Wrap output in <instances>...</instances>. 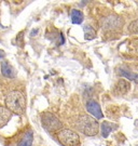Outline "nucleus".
Listing matches in <instances>:
<instances>
[{"mask_svg": "<svg viewBox=\"0 0 138 146\" xmlns=\"http://www.w3.org/2000/svg\"><path fill=\"white\" fill-rule=\"evenodd\" d=\"M78 129L81 131L83 134L88 136L96 135L99 130V123L95 118L88 115H82L78 119Z\"/></svg>", "mask_w": 138, "mask_h": 146, "instance_id": "f03ea898", "label": "nucleus"}, {"mask_svg": "<svg viewBox=\"0 0 138 146\" xmlns=\"http://www.w3.org/2000/svg\"><path fill=\"white\" fill-rule=\"evenodd\" d=\"M120 75L123 76V77H125V78L128 79V80H134V81L138 82V74L128 73V72H126V70L121 69V70H120Z\"/></svg>", "mask_w": 138, "mask_h": 146, "instance_id": "ddd939ff", "label": "nucleus"}, {"mask_svg": "<svg viewBox=\"0 0 138 146\" xmlns=\"http://www.w3.org/2000/svg\"><path fill=\"white\" fill-rule=\"evenodd\" d=\"M86 110L91 115L95 118V119H102L104 115L102 111L100 110V106L98 105V103L94 100H90L86 104Z\"/></svg>", "mask_w": 138, "mask_h": 146, "instance_id": "423d86ee", "label": "nucleus"}, {"mask_svg": "<svg viewBox=\"0 0 138 146\" xmlns=\"http://www.w3.org/2000/svg\"><path fill=\"white\" fill-rule=\"evenodd\" d=\"M102 135L104 137H107L112 131H114L117 128H118V125H116V123H112V122H108V121H104L102 123Z\"/></svg>", "mask_w": 138, "mask_h": 146, "instance_id": "9d476101", "label": "nucleus"}, {"mask_svg": "<svg viewBox=\"0 0 138 146\" xmlns=\"http://www.w3.org/2000/svg\"><path fill=\"white\" fill-rule=\"evenodd\" d=\"M5 56V51H2V50H0V60H2V58Z\"/></svg>", "mask_w": 138, "mask_h": 146, "instance_id": "dca6fc26", "label": "nucleus"}, {"mask_svg": "<svg viewBox=\"0 0 138 146\" xmlns=\"http://www.w3.org/2000/svg\"><path fill=\"white\" fill-rule=\"evenodd\" d=\"M123 25V20L117 15H110L107 19H105L104 25H102V31L108 33V31H119Z\"/></svg>", "mask_w": 138, "mask_h": 146, "instance_id": "39448f33", "label": "nucleus"}, {"mask_svg": "<svg viewBox=\"0 0 138 146\" xmlns=\"http://www.w3.org/2000/svg\"><path fill=\"white\" fill-rule=\"evenodd\" d=\"M1 73L5 77L8 78H14L15 77V70L8 62L1 63Z\"/></svg>", "mask_w": 138, "mask_h": 146, "instance_id": "1a4fd4ad", "label": "nucleus"}, {"mask_svg": "<svg viewBox=\"0 0 138 146\" xmlns=\"http://www.w3.org/2000/svg\"><path fill=\"white\" fill-rule=\"evenodd\" d=\"M71 20L73 24H81L82 22H83V13L79 10H72Z\"/></svg>", "mask_w": 138, "mask_h": 146, "instance_id": "f8f14e48", "label": "nucleus"}, {"mask_svg": "<svg viewBox=\"0 0 138 146\" xmlns=\"http://www.w3.org/2000/svg\"><path fill=\"white\" fill-rule=\"evenodd\" d=\"M57 139L64 146H77L80 142V136L77 132L69 129H63L57 132Z\"/></svg>", "mask_w": 138, "mask_h": 146, "instance_id": "7ed1b4c3", "label": "nucleus"}, {"mask_svg": "<svg viewBox=\"0 0 138 146\" xmlns=\"http://www.w3.org/2000/svg\"><path fill=\"white\" fill-rule=\"evenodd\" d=\"M84 31H85V38H86V39H92V38H94L95 35H96L95 31H94L91 26L84 27Z\"/></svg>", "mask_w": 138, "mask_h": 146, "instance_id": "4468645a", "label": "nucleus"}, {"mask_svg": "<svg viewBox=\"0 0 138 146\" xmlns=\"http://www.w3.org/2000/svg\"><path fill=\"white\" fill-rule=\"evenodd\" d=\"M5 106L11 113L20 115L25 111L26 101L24 95L18 91H11L5 98Z\"/></svg>", "mask_w": 138, "mask_h": 146, "instance_id": "f257e3e1", "label": "nucleus"}, {"mask_svg": "<svg viewBox=\"0 0 138 146\" xmlns=\"http://www.w3.org/2000/svg\"><path fill=\"white\" fill-rule=\"evenodd\" d=\"M11 116H12V113L7 107L0 106V129L9 122V120L11 119Z\"/></svg>", "mask_w": 138, "mask_h": 146, "instance_id": "6e6552de", "label": "nucleus"}, {"mask_svg": "<svg viewBox=\"0 0 138 146\" xmlns=\"http://www.w3.org/2000/svg\"><path fill=\"white\" fill-rule=\"evenodd\" d=\"M32 141H34L32 132H31V131H28V132H26L25 136L23 137V140L18 143L17 146H32Z\"/></svg>", "mask_w": 138, "mask_h": 146, "instance_id": "9b49d317", "label": "nucleus"}, {"mask_svg": "<svg viewBox=\"0 0 138 146\" xmlns=\"http://www.w3.org/2000/svg\"><path fill=\"white\" fill-rule=\"evenodd\" d=\"M129 89H131V84L128 82L127 80H125V79H121L114 86L113 93L116 94V95H119V96L125 95L129 91Z\"/></svg>", "mask_w": 138, "mask_h": 146, "instance_id": "0eeeda50", "label": "nucleus"}, {"mask_svg": "<svg viewBox=\"0 0 138 146\" xmlns=\"http://www.w3.org/2000/svg\"><path fill=\"white\" fill-rule=\"evenodd\" d=\"M41 125L48 132L59 131L61 128V120L51 113H44L41 116Z\"/></svg>", "mask_w": 138, "mask_h": 146, "instance_id": "20e7f679", "label": "nucleus"}, {"mask_svg": "<svg viewBox=\"0 0 138 146\" xmlns=\"http://www.w3.org/2000/svg\"><path fill=\"white\" fill-rule=\"evenodd\" d=\"M128 31L131 34H135V35H138V20L132 22L128 26Z\"/></svg>", "mask_w": 138, "mask_h": 146, "instance_id": "2eb2a0df", "label": "nucleus"}]
</instances>
